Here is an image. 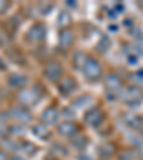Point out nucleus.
I'll return each mask as SVG.
<instances>
[{
	"mask_svg": "<svg viewBox=\"0 0 143 160\" xmlns=\"http://www.w3.org/2000/svg\"><path fill=\"white\" fill-rule=\"evenodd\" d=\"M120 97H122V102H123L126 106L135 107L139 106L140 103L143 102V93L139 87L135 86H127L126 89L120 93Z\"/></svg>",
	"mask_w": 143,
	"mask_h": 160,
	"instance_id": "obj_1",
	"label": "nucleus"
},
{
	"mask_svg": "<svg viewBox=\"0 0 143 160\" xmlns=\"http://www.w3.org/2000/svg\"><path fill=\"white\" fill-rule=\"evenodd\" d=\"M83 74L89 82H97L102 77V66L93 57H87L83 64Z\"/></svg>",
	"mask_w": 143,
	"mask_h": 160,
	"instance_id": "obj_2",
	"label": "nucleus"
},
{
	"mask_svg": "<svg viewBox=\"0 0 143 160\" xmlns=\"http://www.w3.org/2000/svg\"><path fill=\"white\" fill-rule=\"evenodd\" d=\"M19 102L23 104V107L26 106H33L42 99V93H39L36 89H26L22 90L19 93Z\"/></svg>",
	"mask_w": 143,
	"mask_h": 160,
	"instance_id": "obj_3",
	"label": "nucleus"
},
{
	"mask_svg": "<svg viewBox=\"0 0 143 160\" xmlns=\"http://www.w3.org/2000/svg\"><path fill=\"white\" fill-rule=\"evenodd\" d=\"M103 119H105V113H103V110L99 109V107H92V109H89L86 112V114H84V122L92 127L100 126V123L103 122Z\"/></svg>",
	"mask_w": 143,
	"mask_h": 160,
	"instance_id": "obj_4",
	"label": "nucleus"
},
{
	"mask_svg": "<svg viewBox=\"0 0 143 160\" xmlns=\"http://www.w3.org/2000/svg\"><path fill=\"white\" fill-rule=\"evenodd\" d=\"M10 119L16 120L20 124H27L32 120V114L30 112L23 106H16L10 110Z\"/></svg>",
	"mask_w": 143,
	"mask_h": 160,
	"instance_id": "obj_5",
	"label": "nucleus"
},
{
	"mask_svg": "<svg viewBox=\"0 0 143 160\" xmlns=\"http://www.w3.org/2000/svg\"><path fill=\"white\" fill-rule=\"evenodd\" d=\"M27 39L30 42H34V43H40L46 39V27L43 26L42 23L33 24L27 30Z\"/></svg>",
	"mask_w": 143,
	"mask_h": 160,
	"instance_id": "obj_6",
	"label": "nucleus"
},
{
	"mask_svg": "<svg viewBox=\"0 0 143 160\" xmlns=\"http://www.w3.org/2000/svg\"><path fill=\"white\" fill-rule=\"evenodd\" d=\"M44 77L50 82H56V80L60 79L63 70H62V66H60L57 62H49V63L44 66Z\"/></svg>",
	"mask_w": 143,
	"mask_h": 160,
	"instance_id": "obj_7",
	"label": "nucleus"
},
{
	"mask_svg": "<svg viewBox=\"0 0 143 160\" xmlns=\"http://www.w3.org/2000/svg\"><path fill=\"white\" fill-rule=\"evenodd\" d=\"M40 120L42 123L46 124V126H50V124H56L57 120H59V112H57L56 107L50 106L47 109L43 110V113L40 116Z\"/></svg>",
	"mask_w": 143,
	"mask_h": 160,
	"instance_id": "obj_8",
	"label": "nucleus"
},
{
	"mask_svg": "<svg viewBox=\"0 0 143 160\" xmlns=\"http://www.w3.org/2000/svg\"><path fill=\"white\" fill-rule=\"evenodd\" d=\"M105 86H106V90L109 93H117L120 87H122V80H120V77L117 74L110 73L105 79Z\"/></svg>",
	"mask_w": 143,
	"mask_h": 160,
	"instance_id": "obj_9",
	"label": "nucleus"
},
{
	"mask_svg": "<svg viewBox=\"0 0 143 160\" xmlns=\"http://www.w3.org/2000/svg\"><path fill=\"white\" fill-rule=\"evenodd\" d=\"M73 40H74V36L69 29L60 30V33H59V46H60V49H63V50L69 49V47L73 44Z\"/></svg>",
	"mask_w": 143,
	"mask_h": 160,
	"instance_id": "obj_10",
	"label": "nucleus"
},
{
	"mask_svg": "<svg viewBox=\"0 0 143 160\" xmlns=\"http://www.w3.org/2000/svg\"><path fill=\"white\" fill-rule=\"evenodd\" d=\"M57 132H59L60 136L64 137H73L77 133V126L73 122H63L57 126Z\"/></svg>",
	"mask_w": 143,
	"mask_h": 160,
	"instance_id": "obj_11",
	"label": "nucleus"
},
{
	"mask_svg": "<svg viewBox=\"0 0 143 160\" xmlns=\"http://www.w3.org/2000/svg\"><path fill=\"white\" fill-rule=\"evenodd\" d=\"M123 122L130 129H139L143 124V117L136 113H126L123 116Z\"/></svg>",
	"mask_w": 143,
	"mask_h": 160,
	"instance_id": "obj_12",
	"label": "nucleus"
},
{
	"mask_svg": "<svg viewBox=\"0 0 143 160\" xmlns=\"http://www.w3.org/2000/svg\"><path fill=\"white\" fill-rule=\"evenodd\" d=\"M32 133L34 134V136L37 137V139L40 140H49L50 136H52V133H50L49 127L46 126V124H34L33 127H32Z\"/></svg>",
	"mask_w": 143,
	"mask_h": 160,
	"instance_id": "obj_13",
	"label": "nucleus"
},
{
	"mask_svg": "<svg viewBox=\"0 0 143 160\" xmlns=\"http://www.w3.org/2000/svg\"><path fill=\"white\" fill-rule=\"evenodd\" d=\"M59 90L60 93L63 94V96H67V94L73 93L74 90H76V82L73 79H64L62 80L59 83Z\"/></svg>",
	"mask_w": 143,
	"mask_h": 160,
	"instance_id": "obj_14",
	"label": "nucleus"
},
{
	"mask_svg": "<svg viewBox=\"0 0 143 160\" xmlns=\"http://www.w3.org/2000/svg\"><path fill=\"white\" fill-rule=\"evenodd\" d=\"M26 83H27V77L24 74L13 73L9 77V86L14 87V89H20V87H23Z\"/></svg>",
	"mask_w": 143,
	"mask_h": 160,
	"instance_id": "obj_15",
	"label": "nucleus"
},
{
	"mask_svg": "<svg viewBox=\"0 0 143 160\" xmlns=\"http://www.w3.org/2000/svg\"><path fill=\"white\" fill-rule=\"evenodd\" d=\"M7 119H10V116H6V113H2L0 116V137H7L12 133V129L6 124Z\"/></svg>",
	"mask_w": 143,
	"mask_h": 160,
	"instance_id": "obj_16",
	"label": "nucleus"
},
{
	"mask_svg": "<svg viewBox=\"0 0 143 160\" xmlns=\"http://www.w3.org/2000/svg\"><path fill=\"white\" fill-rule=\"evenodd\" d=\"M56 22H57V26H60L62 30H63L64 27L70 24V22H72V16H70L69 12H60Z\"/></svg>",
	"mask_w": 143,
	"mask_h": 160,
	"instance_id": "obj_17",
	"label": "nucleus"
},
{
	"mask_svg": "<svg viewBox=\"0 0 143 160\" xmlns=\"http://www.w3.org/2000/svg\"><path fill=\"white\" fill-rule=\"evenodd\" d=\"M20 149H22V152H23L24 154H27V156H33L37 152V146H34L33 143H30L27 140H24V142L20 143Z\"/></svg>",
	"mask_w": 143,
	"mask_h": 160,
	"instance_id": "obj_18",
	"label": "nucleus"
},
{
	"mask_svg": "<svg viewBox=\"0 0 143 160\" xmlns=\"http://www.w3.org/2000/svg\"><path fill=\"white\" fill-rule=\"evenodd\" d=\"M113 150H115V147L112 146V144L105 143V144H102V146H100L99 154H100V157H103V159H109V157L113 154Z\"/></svg>",
	"mask_w": 143,
	"mask_h": 160,
	"instance_id": "obj_19",
	"label": "nucleus"
},
{
	"mask_svg": "<svg viewBox=\"0 0 143 160\" xmlns=\"http://www.w3.org/2000/svg\"><path fill=\"white\" fill-rule=\"evenodd\" d=\"M72 146L74 147L76 150H84V147L87 146V139L84 136L76 137V139H72Z\"/></svg>",
	"mask_w": 143,
	"mask_h": 160,
	"instance_id": "obj_20",
	"label": "nucleus"
},
{
	"mask_svg": "<svg viewBox=\"0 0 143 160\" xmlns=\"http://www.w3.org/2000/svg\"><path fill=\"white\" fill-rule=\"evenodd\" d=\"M109 47H110V39L107 36H103L100 39L99 43H97V50H99L100 53H105V52H107Z\"/></svg>",
	"mask_w": 143,
	"mask_h": 160,
	"instance_id": "obj_21",
	"label": "nucleus"
},
{
	"mask_svg": "<svg viewBox=\"0 0 143 160\" xmlns=\"http://www.w3.org/2000/svg\"><path fill=\"white\" fill-rule=\"evenodd\" d=\"M90 102H92V97L87 96V94H83V96H80L79 99H76L73 102L74 107H84L86 104H89Z\"/></svg>",
	"mask_w": 143,
	"mask_h": 160,
	"instance_id": "obj_22",
	"label": "nucleus"
},
{
	"mask_svg": "<svg viewBox=\"0 0 143 160\" xmlns=\"http://www.w3.org/2000/svg\"><path fill=\"white\" fill-rule=\"evenodd\" d=\"M86 59L87 57H84V53L83 52H77L76 54H74V59H73V63H74V66L76 67H83V64H84V62H86Z\"/></svg>",
	"mask_w": 143,
	"mask_h": 160,
	"instance_id": "obj_23",
	"label": "nucleus"
},
{
	"mask_svg": "<svg viewBox=\"0 0 143 160\" xmlns=\"http://www.w3.org/2000/svg\"><path fill=\"white\" fill-rule=\"evenodd\" d=\"M132 80H135L139 87H143V69L142 70H137L136 73L132 76Z\"/></svg>",
	"mask_w": 143,
	"mask_h": 160,
	"instance_id": "obj_24",
	"label": "nucleus"
},
{
	"mask_svg": "<svg viewBox=\"0 0 143 160\" xmlns=\"http://www.w3.org/2000/svg\"><path fill=\"white\" fill-rule=\"evenodd\" d=\"M135 157H136V154H135L133 152L126 150V152H123V153L119 156V160H135Z\"/></svg>",
	"mask_w": 143,
	"mask_h": 160,
	"instance_id": "obj_25",
	"label": "nucleus"
},
{
	"mask_svg": "<svg viewBox=\"0 0 143 160\" xmlns=\"http://www.w3.org/2000/svg\"><path fill=\"white\" fill-rule=\"evenodd\" d=\"M139 62V56L137 53H127V63L129 64H137Z\"/></svg>",
	"mask_w": 143,
	"mask_h": 160,
	"instance_id": "obj_26",
	"label": "nucleus"
},
{
	"mask_svg": "<svg viewBox=\"0 0 143 160\" xmlns=\"http://www.w3.org/2000/svg\"><path fill=\"white\" fill-rule=\"evenodd\" d=\"M7 9H9V3H7V2H3V0H0V14H3Z\"/></svg>",
	"mask_w": 143,
	"mask_h": 160,
	"instance_id": "obj_27",
	"label": "nucleus"
},
{
	"mask_svg": "<svg viewBox=\"0 0 143 160\" xmlns=\"http://www.w3.org/2000/svg\"><path fill=\"white\" fill-rule=\"evenodd\" d=\"M77 160H93V157L89 156V154H80V156L77 157Z\"/></svg>",
	"mask_w": 143,
	"mask_h": 160,
	"instance_id": "obj_28",
	"label": "nucleus"
},
{
	"mask_svg": "<svg viewBox=\"0 0 143 160\" xmlns=\"http://www.w3.org/2000/svg\"><path fill=\"white\" fill-rule=\"evenodd\" d=\"M0 160H12V157H9L4 152H0Z\"/></svg>",
	"mask_w": 143,
	"mask_h": 160,
	"instance_id": "obj_29",
	"label": "nucleus"
},
{
	"mask_svg": "<svg viewBox=\"0 0 143 160\" xmlns=\"http://www.w3.org/2000/svg\"><path fill=\"white\" fill-rule=\"evenodd\" d=\"M0 67H2V70H4L6 69V64H4V62L2 59H0Z\"/></svg>",
	"mask_w": 143,
	"mask_h": 160,
	"instance_id": "obj_30",
	"label": "nucleus"
},
{
	"mask_svg": "<svg viewBox=\"0 0 143 160\" xmlns=\"http://www.w3.org/2000/svg\"><path fill=\"white\" fill-rule=\"evenodd\" d=\"M12 160H23V157H20V156H13V157H12Z\"/></svg>",
	"mask_w": 143,
	"mask_h": 160,
	"instance_id": "obj_31",
	"label": "nucleus"
},
{
	"mask_svg": "<svg viewBox=\"0 0 143 160\" xmlns=\"http://www.w3.org/2000/svg\"><path fill=\"white\" fill-rule=\"evenodd\" d=\"M2 42H3V37H2V34H0V44H2Z\"/></svg>",
	"mask_w": 143,
	"mask_h": 160,
	"instance_id": "obj_32",
	"label": "nucleus"
},
{
	"mask_svg": "<svg viewBox=\"0 0 143 160\" xmlns=\"http://www.w3.org/2000/svg\"><path fill=\"white\" fill-rule=\"evenodd\" d=\"M142 136H143V129H142Z\"/></svg>",
	"mask_w": 143,
	"mask_h": 160,
	"instance_id": "obj_33",
	"label": "nucleus"
}]
</instances>
